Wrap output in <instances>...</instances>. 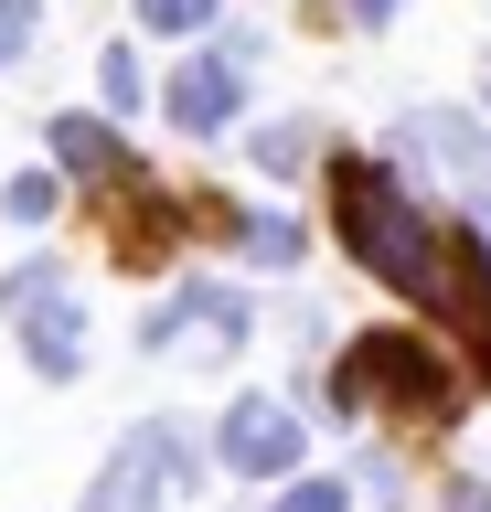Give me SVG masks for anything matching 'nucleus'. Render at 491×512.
<instances>
[{
    "label": "nucleus",
    "mask_w": 491,
    "mask_h": 512,
    "mask_svg": "<svg viewBox=\"0 0 491 512\" xmlns=\"http://www.w3.org/2000/svg\"><path fill=\"white\" fill-rule=\"evenodd\" d=\"M278 512H353V491H342V480H289Z\"/></svg>",
    "instance_id": "15"
},
{
    "label": "nucleus",
    "mask_w": 491,
    "mask_h": 512,
    "mask_svg": "<svg viewBox=\"0 0 491 512\" xmlns=\"http://www.w3.org/2000/svg\"><path fill=\"white\" fill-rule=\"evenodd\" d=\"M299 448H310V427H299L278 395H235V416H225V438H214V459H225V470H246V480H289V470H299Z\"/></svg>",
    "instance_id": "6"
},
{
    "label": "nucleus",
    "mask_w": 491,
    "mask_h": 512,
    "mask_svg": "<svg viewBox=\"0 0 491 512\" xmlns=\"http://www.w3.org/2000/svg\"><path fill=\"white\" fill-rule=\"evenodd\" d=\"M161 491H193V448H182V427H129V438L107 448L97 491H86V512H161Z\"/></svg>",
    "instance_id": "4"
},
{
    "label": "nucleus",
    "mask_w": 491,
    "mask_h": 512,
    "mask_svg": "<svg viewBox=\"0 0 491 512\" xmlns=\"http://www.w3.org/2000/svg\"><path fill=\"white\" fill-rule=\"evenodd\" d=\"M331 406L342 416L395 406L406 427H459V374L417 342V331H353V352L331 363Z\"/></svg>",
    "instance_id": "2"
},
{
    "label": "nucleus",
    "mask_w": 491,
    "mask_h": 512,
    "mask_svg": "<svg viewBox=\"0 0 491 512\" xmlns=\"http://www.w3.org/2000/svg\"><path fill=\"white\" fill-rule=\"evenodd\" d=\"M235 246L257 256V267H299V224L289 214H246V224H235Z\"/></svg>",
    "instance_id": "10"
},
{
    "label": "nucleus",
    "mask_w": 491,
    "mask_h": 512,
    "mask_svg": "<svg viewBox=\"0 0 491 512\" xmlns=\"http://www.w3.org/2000/svg\"><path fill=\"white\" fill-rule=\"evenodd\" d=\"M438 512H491V480H449V502Z\"/></svg>",
    "instance_id": "17"
},
{
    "label": "nucleus",
    "mask_w": 491,
    "mask_h": 512,
    "mask_svg": "<svg viewBox=\"0 0 491 512\" xmlns=\"http://www.w3.org/2000/svg\"><path fill=\"white\" fill-rule=\"evenodd\" d=\"M33 22H43L33 0H0V75H11V54H22V43H33Z\"/></svg>",
    "instance_id": "16"
},
{
    "label": "nucleus",
    "mask_w": 491,
    "mask_h": 512,
    "mask_svg": "<svg viewBox=\"0 0 491 512\" xmlns=\"http://www.w3.org/2000/svg\"><path fill=\"white\" fill-rule=\"evenodd\" d=\"M97 96H107V107H139V96H150V86H139V54H129V43H107V54H97Z\"/></svg>",
    "instance_id": "12"
},
{
    "label": "nucleus",
    "mask_w": 491,
    "mask_h": 512,
    "mask_svg": "<svg viewBox=\"0 0 491 512\" xmlns=\"http://www.w3.org/2000/svg\"><path fill=\"white\" fill-rule=\"evenodd\" d=\"M54 160H65V171H75L86 192H118V182H139L129 139H118L107 118H86V107H75V118H54Z\"/></svg>",
    "instance_id": "8"
},
{
    "label": "nucleus",
    "mask_w": 491,
    "mask_h": 512,
    "mask_svg": "<svg viewBox=\"0 0 491 512\" xmlns=\"http://www.w3.org/2000/svg\"><path fill=\"white\" fill-rule=\"evenodd\" d=\"M342 11H353L363 32H374V22H395V0H342Z\"/></svg>",
    "instance_id": "18"
},
{
    "label": "nucleus",
    "mask_w": 491,
    "mask_h": 512,
    "mask_svg": "<svg viewBox=\"0 0 491 512\" xmlns=\"http://www.w3.org/2000/svg\"><path fill=\"white\" fill-rule=\"evenodd\" d=\"M171 118H182V128H193V139H203V128H225L235 118V107H246V86H235V54H193V64H171Z\"/></svg>",
    "instance_id": "9"
},
{
    "label": "nucleus",
    "mask_w": 491,
    "mask_h": 512,
    "mask_svg": "<svg viewBox=\"0 0 491 512\" xmlns=\"http://www.w3.org/2000/svg\"><path fill=\"white\" fill-rule=\"evenodd\" d=\"M129 11H139V32H171V43H182V32H203L225 0H129Z\"/></svg>",
    "instance_id": "11"
},
{
    "label": "nucleus",
    "mask_w": 491,
    "mask_h": 512,
    "mask_svg": "<svg viewBox=\"0 0 491 512\" xmlns=\"http://www.w3.org/2000/svg\"><path fill=\"white\" fill-rule=\"evenodd\" d=\"M246 331H257V320H246V288H225V278H182L161 310H150V331H139V342H150V352H235Z\"/></svg>",
    "instance_id": "5"
},
{
    "label": "nucleus",
    "mask_w": 491,
    "mask_h": 512,
    "mask_svg": "<svg viewBox=\"0 0 491 512\" xmlns=\"http://www.w3.org/2000/svg\"><path fill=\"white\" fill-rule=\"evenodd\" d=\"M331 235L353 246L363 278L406 288V299H438L449 278V224H427L385 160H331Z\"/></svg>",
    "instance_id": "1"
},
{
    "label": "nucleus",
    "mask_w": 491,
    "mask_h": 512,
    "mask_svg": "<svg viewBox=\"0 0 491 512\" xmlns=\"http://www.w3.org/2000/svg\"><path fill=\"white\" fill-rule=\"evenodd\" d=\"M0 214H11V224H43V214H54V182H43V171H11V182H0Z\"/></svg>",
    "instance_id": "13"
},
{
    "label": "nucleus",
    "mask_w": 491,
    "mask_h": 512,
    "mask_svg": "<svg viewBox=\"0 0 491 512\" xmlns=\"http://www.w3.org/2000/svg\"><path fill=\"white\" fill-rule=\"evenodd\" d=\"M0 310H11V331H22V363H33V374L65 384L75 363H86V310H75V288H65L54 256H22V267L0 278Z\"/></svg>",
    "instance_id": "3"
},
{
    "label": "nucleus",
    "mask_w": 491,
    "mask_h": 512,
    "mask_svg": "<svg viewBox=\"0 0 491 512\" xmlns=\"http://www.w3.org/2000/svg\"><path fill=\"white\" fill-rule=\"evenodd\" d=\"M470 235H481V246H491V203H481V214H470Z\"/></svg>",
    "instance_id": "19"
},
{
    "label": "nucleus",
    "mask_w": 491,
    "mask_h": 512,
    "mask_svg": "<svg viewBox=\"0 0 491 512\" xmlns=\"http://www.w3.org/2000/svg\"><path fill=\"white\" fill-rule=\"evenodd\" d=\"M299 150H310V128H299V118H267L257 128V171H299Z\"/></svg>",
    "instance_id": "14"
},
{
    "label": "nucleus",
    "mask_w": 491,
    "mask_h": 512,
    "mask_svg": "<svg viewBox=\"0 0 491 512\" xmlns=\"http://www.w3.org/2000/svg\"><path fill=\"white\" fill-rule=\"evenodd\" d=\"M97 203H107V235H118V256H129V267H161V246L182 235V203H171L150 171H139V182H118V192H97Z\"/></svg>",
    "instance_id": "7"
}]
</instances>
